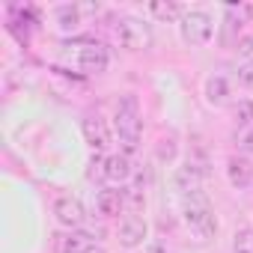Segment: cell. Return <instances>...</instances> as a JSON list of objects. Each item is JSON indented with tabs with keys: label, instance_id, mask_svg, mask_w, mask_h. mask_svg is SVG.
I'll list each match as a JSON object with an SVG mask.
<instances>
[{
	"label": "cell",
	"instance_id": "16",
	"mask_svg": "<svg viewBox=\"0 0 253 253\" xmlns=\"http://www.w3.org/2000/svg\"><path fill=\"white\" fill-rule=\"evenodd\" d=\"M229 116H232V122L238 125V128H250V125H253V101L250 98L232 101L229 104Z\"/></svg>",
	"mask_w": 253,
	"mask_h": 253
},
{
	"label": "cell",
	"instance_id": "5",
	"mask_svg": "<svg viewBox=\"0 0 253 253\" xmlns=\"http://www.w3.org/2000/svg\"><path fill=\"white\" fill-rule=\"evenodd\" d=\"M72 63H75L81 72H86V75H98V72L107 69L110 54H107V48L98 45V42H84V45H75Z\"/></svg>",
	"mask_w": 253,
	"mask_h": 253
},
{
	"label": "cell",
	"instance_id": "15",
	"mask_svg": "<svg viewBox=\"0 0 253 253\" xmlns=\"http://www.w3.org/2000/svg\"><path fill=\"white\" fill-rule=\"evenodd\" d=\"M146 12L158 21H182V15H185V9L179 3H173V0H152Z\"/></svg>",
	"mask_w": 253,
	"mask_h": 253
},
{
	"label": "cell",
	"instance_id": "4",
	"mask_svg": "<svg viewBox=\"0 0 253 253\" xmlns=\"http://www.w3.org/2000/svg\"><path fill=\"white\" fill-rule=\"evenodd\" d=\"M214 33V21L203 9H188L179 21V36L185 45H206Z\"/></svg>",
	"mask_w": 253,
	"mask_h": 253
},
{
	"label": "cell",
	"instance_id": "3",
	"mask_svg": "<svg viewBox=\"0 0 253 253\" xmlns=\"http://www.w3.org/2000/svg\"><path fill=\"white\" fill-rule=\"evenodd\" d=\"M113 36H116L119 48L131 51V54L149 51V48H152V42H155V36H152V27H149L146 21L134 18V15H125V18H119V21L113 24Z\"/></svg>",
	"mask_w": 253,
	"mask_h": 253
},
{
	"label": "cell",
	"instance_id": "23",
	"mask_svg": "<svg viewBox=\"0 0 253 253\" xmlns=\"http://www.w3.org/2000/svg\"><path fill=\"white\" fill-rule=\"evenodd\" d=\"M84 253H104V247H98V244H89V247H86Z\"/></svg>",
	"mask_w": 253,
	"mask_h": 253
},
{
	"label": "cell",
	"instance_id": "22",
	"mask_svg": "<svg viewBox=\"0 0 253 253\" xmlns=\"http://www.w3.org/2000/svg\"><path fill=\"white\" fill-rule=\"evenodd\" d=\"M158 158H161V161H173V158H176V143L164 137V140L158 143Z\"/></svg>",
	"mask_w": 253,
	"mask_h": 253
},
{
	"label": "cell",
	"instance_id": "19",
	"mask_svg": "<svg viewBox=\"0 0 253 253\" xmlns=\"http://www.w3.org/2000/svg\"><path fill=\"white\" fill-rule=\"evenodd\" d=\"M235 54L247 63V60H253V36L250 33H241L238 39H235Z\"/></svg>",
	"mask_w": 253,
	"mask_h": 253
},
{
	"label": "cell",
	"instance_id": "11",
	"mask_svg": "<svg viewBox=\"0 0 253 253\" xmlns=\"http://www.w3.org/2000/svg\"><path fill=\"white\" fill-rule=\"evenodd\" d=\"M101 176L110 182V185H122V182H128L131 179V158L128 155H122V152H113L104 158L101 164Z\"/></svg>",
	"mask_w": 253,
	"mask_h": 253
},
{
	"label": "cell",
	"instance_id": "10",
	"mask_svg": "<svg viewBox=\"0 0 253 253\" xmlns=\"http://www.w3.org/2000/svg\"><path fill=\"white\" fill-rule=\"evenodd\" d=\"M226 179L235 191H244L253 185V161L247 155H232L226 161Z\"/></svg>",
	"mask_w": 253,
	"mask_h": 253
},
{
	"label": "cell",
	"instance_id": "12",
	"mask_svg": "<svg viewBox=\"0 0 253 253\" xmlns=\"http://www.w3.org/2000/svg\"><path fill=\"white\" fill-rule=\"evenodd\" d=\"M95 206H98V214H104V217H119V214L125 211V191L101 188L98 197H95Z\"/></svg>",
	"mask_w": 253,
	"mask_h": 253
},
{
	"label": "cell",
	"instance_id": "17",
	"mask_svg": "<svg viewBox=\"0 0 253 253\" xmlns=\"http://www.w3.org/2000/svg\"><path fill=\"white\" fill-rule=\"evenodd\" d=\"M54 15H57V24H60V30H75L78 24H81V6H72V3H66V6H57L54 9Z\"/></svg>",
	"mask_w": 253,
	"mask_h": 253
},
{
	"label": "cell",
	"instance_id": "9",
	"mask_svg": "<svg viewBox=\"0 0 253 253\" xmlns=\"http://www.w3.org/2000/svg\"><path fill=\"white\" fill-rule=\"evenodd\" d=\"M206 170H200L194 161H188L185 158V164L182 167H176V173H173V185L182 191V194H191V191H203V182H206Z\"/></svg>",
	"mask_w": 253,
	"mask_h": 253
},
{
	"label": "cell",
	"instance_id": "1",
	"mask_svg": "<svg viewBox=\"0 0 253 253\" xmlns=\"http://www.w3.org/2000/svg\"><path fill=\"white\" fill-rule=\"evenodd\" d=\"M182 220L200 241H209L217 235V217H214V209L203 191L182 194Z\"/></svg>",
	"mask_w": 253,
	"mask_h": 253
},
{
	"label": "cell",
	"instance_id": "18",
	"mask_svg": "<svg viewBox=\"0 0 253 253\" xmlns=\"http://www.w3.org/2000/svg\"><path fill=\"white\" fill-rule=\"evenodd\" d=\"M232 253H253V226H241L232 238Z\"/></svg>",
	"mask_w": 253,
	"mask_h": 253
},
{
	"label": "cell",
	"instance_id": "8",
	"mask_svg": "<svg viewBox=\"0 0 253 253\" xmlns=\"http://www.w3.org/2000/svg\"><path fill=\"white\" fill-rule=\"evenodd\" d=\"M116 235H119V244L125 250H134V247H140L149 238V223L143 217H137V214H128V217L119 223V232Z\"/></svg>",
	"mask_w": 253,
	"mask_h": 253
},
{
	"label": "cell",
	"instance_id": "21",
	"mask_svg": "<svg viewBox=\"0 0 253 253\" xmlns=\"http://www.w3.org/2000/svg\"><path fill=\"white\" fill-rule=\"evenodd\" d=\"M238 84L247 86V89H253V60H247V63L238 66Z\"/></svg>",
	"mask_w": 253,
	"mask_h": 253
},
{
	"label": "cell",
	"instance_id": "6",
	"mask_svg": "<svg viewBox=\"0 0 253 253\" xmlns=\"http://www.w3.org/2000/svg\"><path fill=\"white\" fill-rule=\"evenodd\" d=\"M81 131H84V140H86L95 152H104V149H110V143H113L110 125H107V119L98 116V113H86V116L81 119Z\"/></svg>",
	"mask_w": 253,
	"mask_h": 253
},
{
	"label": "cell",
	"instance_id": "20",
	"mask_svg": "<svg viewBox=\"0 0 253 253\" xmlns=\"http://www.w3.org/2000/svg\"><path fill=\"white\" fill-rule=\"evenodd\" d=\"M235 146L241 149V155L253 152V128H238L235 131Z\"/></svg>",
	"mask_w": 253,
	"mask_h": 253
},
{
	"label": "cell",
	"instance_id": "13",
	"mask_svg": "<svg viewBox=\"0 0 253 253\" xmlns=\"http://www.w3.org/2000/svg\"><path fill=\"white\" fill-rule=\"evenodd\" d=\"M229 95H232V89H229V81H226V78L211 75V78L206 81V101H209V104L223 107V104L229 101Z\"/></svg>",
	"mask_w": 253,
	"mask_h": 253
},
{
	"label": "cell",
	"instance_id": "2",
	"mask_svg": "<svg viewBox=\"0 0 253 253\" xmlns=\"http://www.w3.org/2000/svg\"><path fill=\"white\" fill-rule=\"evenodd\" d=\"M113 125H116V134L122 143V155H134L143 137V122H140V107L134 95H122L116 101V113H113Z\"/></svg>",
	"mask_w": 253,
	"mask_h": 253
},
{
	"label": "cell",
	"instance_id": "7",
	"mask_svg": "<svg viewBox=\"0 0 253 253\" xmlns=\"http://www.w3.org/2000/svg\"><path fill=\"white\" fill-rule=\"evenodd\" d=\"M54 217H57L60 226H66V229L72 232V229L84 226V220H86V209H84V203H81L78 197L63 194V197L54 200Z\"/></svg>",
	"mask_w": 253,
	"mask_h": 253
},
{
	"label": "cell",
	"instance_id": "14",
	"mask_svg": "<svg viewBox=\"0 0 253 253\" xmlns=\"http://www.w3.org/2000/svg\"><path fill=\"white\" fill-rule=\"evenodd\" d=\"M89 238H92L89 232L72 229V232H66V235H60V238H57V250H60V253H84V250L92 244Z\"/></svg>",
	"mask_w": 253,
	"mask_h": 253
}]
</instances>
